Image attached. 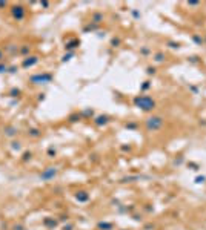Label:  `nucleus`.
<instances>
[{"label":"nucleus","instance_id":"obj_1","mask_svg":"<svg viewBox=\"0 0 206 230\" xmlns=\"http://www.w3.org/2000/svg\"><path fill=\"white\" fill-rule=\"evenodd\" d=\"M53 80V75L49 74V72H37V74H33L29 78H28V81L31 83V85H46V83H49Z\"/></svg>","mask_w":206,"mask_h":230},{"label":"nucleus","instance_id":"obj_2","mask_svg":"<svg viewBox=\"0 0 206 230\" xmlns=\"http://www.w3.org/2000/svg\"><path fill=\"white\" fill-rule=\"evenodd\" d=\"M9 12H11V17L14 18L16 22H22L26 17V8L22 5V3H16L9 8Z\"/></svg>","mask_w":206,"mask_h":230},{"label":"nucleus","instance_id":"obj_3","mask_svg":"<svg viewBox=\"0 0 206 230\" xmlns=\"http://www.w3.org/2000/svg\"><path fill=\"white\" fill-rule=\"evenodd\" d=\"M134 103H135V106L142 107L143 110H151L155 106V103L149 97H137V98H134Z\"/></svg>","mask_w":206,"mask_h":230},{"label":"nucleus","instance_id":"obj_4","mask_svg":"<svg viewBox=\"0 0 206 230\" xmlns=\"http://www.w3.org/2000/svg\"><path fill=\"white\" fill-rule=\"evenodd\" d=\"M38 61H40V57H38L37 54H31V55H28V57H25V58L22 60L20 66H22L23 69H29V68H34Z\"/></svg>","mask_w":206,"mask_h":230},{"label":"nucleus","instance_id":"obj_5","mask_svg":"<svg viewBox=\"0 0 206 230\" xmlns=\"http://www.w3.org/2000/svg\"><path fill=\"white\" fill-rule=\"evenodd\" d=\"M56 175H57V167L49 166V167H46V169L40 174V179H42V181H51Z\"/></svg>","mask_w":206,"mask_h":230},{"label":"nucleus","instance_id":"obj_6","mask_svg":"<svg viewBox=\"0 0 206 230\" xmlns=\"http://www.w3.org/2000/svg\"><path fill=\"white\" fill-rule=\"evenodd\" d=\"M6 138H16L17 137V134H19V129L16 127V126H13V124H8V126H5L3 127V132H2Z\"/></svg>","mask_w":206,"mask_h":230},{"label":"nucleus","instance_id":"obj_7","mask_svg":"<svg viewBox=\"0 0 206 230\" xmlns=\"http://www.w3.org/2000/svg\"><path fill=\"white\" fill-rule=\"evenodd\" d=\"M146 126H148L149 130H155V129H158L162 126V118L160 117H151L146 121Z\"/></svg>","mask_w":206,"mask_h":230},{"label":"nucleus","instance_id":"obj_8","mask_svg":"<svg viewBox=\"0 0 206 230\" xmlns=\"http://www.w3.org/2000/svg\"><path fill=\"white\" fill-rule=\"evenodd\" d=\"M19 48L20 45H17V43H8V45H5L3 51H5V54L14 55V54H19Z\"/></svg>","mask_w":206,"mask_h":230},{"label":"nucleus","instance_id":"obj_9","mask_svg":"<svg viewBox=\"0 0 206 230\" xmlns=\"http://www.w3.org/2000/svg\"><path fill=\"white\" fill-rule=\"evenodd\" d=\"M31 49H33V46L29 43H23V45H20L19 48V55L28 57V55H31Z\"/></svg>","mask_w":206,"mask_h":230},{"label":"nucleus","instance_id":"obj_10","mask_svg":"<svg viewBox=\"0 0 206 230\" xmlns=\"http://www.w3.org/2000/svg\"><path fill=\"white\" fill-rule=\"evenodd\" d=\"M26 134H28L29 138H38V137H42V130L38 127H29Z\"/></svg>","mask_w":206,"mask_h":230},{"label":"nucleus","instance_id":"obj_11","mask_svg":"<svg viewBox=\"0 0 206 230\" xmlns=\"http://www.w3.org/2000/svg\"><path fill=\"white\" fill-rule=\"evenodd\" d=\"M20 159H22V163H28V161H31V159H33V152H31V150H25V152L22 154Z\"/></svg>","mask_w":206,"mask_h":230},{"label":"nucleus","instance_id":"obj_12","mask_svg":"<svg viewBox=\"0 0 206 230\" xmlns=\"http://www.w3.org/2000/svg\"><path fill=\"white\" fill-rule=\"evenodd\" d=\"M8 95H9L11 98H19L20 95H22V91H20L19 88H11L9 92H8Z\"/></svg>","mask_w":206,"mask_h":230},{"label":"nucleus","instance_id":"obj_13","mask_svg":"<svg viewBox=\"0 0 206 230\" xmlns=\"http://www.w3.org/2000/svg\"><path fill=\"white\" fill-rule=\"evenodd\" d=\"M75 198L78 199V201H82V203H85V201H88V193L86 192H77V195H75Z\"/></svg>","mask_w":206,"mask_h":230},{"label":"nucleus","instance_id":"obj_14","mask_svg":"<svg viewBox=\"0 0 206 230\" xmlns=\"http://www.w3.org/2000/svg\"><path fill=\"white\" fill-rule=\"evenodd\" d=\"M11 150H13V152H20V150H22V143L11 141Z\"/></svg>","mask_w":206,"mask_h":230},{"label":"nucleus","instance_id":"obj_15","mask_svg":"<svg viewBox=\"0 0 206 230\" xmlns=\"http://www.w3.org/2000/svg\"><path fill=\"white\" fill-rule=\"evenodd\" d=\"M43 224H45L46 227L53 229V227H56V226H57V221H56V219H51V218H46V219L43 221Z\"/></svg>","mask_w":206,"mask_h":230},{"label":"nucleus","instance_id":"obj_16","mask_svg":"<svg viewBox=\"0 0 206 230\" xmlns=\"http://www.w3.org/2000/svg\"><path fill=\"white\" fill-rule=\"evenodd\" d=\"M77 46H78V42L77 40H71V42H68L65 45V49H73V48H77Z\"/></svg>","mask_w":206,"mask_h":230},{"label":"nucleus","instance_id":"obj_17","mask_svg":"<svg viewBox=\"0 0 206 230\" xmlns=\"http://www.w3.org/2000/svg\"><path fill=\"white\" fill-rule=\"evenodd\" d=\"M108 123V117H98L95 118V124L97 126H102V124H106Z\"/></svg>","mask_w":206,"mask_h":230},{"label":"nucleus","instance_id":"obj_18","mask_svg":"<svg viewBox=\"0 0 206 230\" xmlns=\"http://www.w3.org/2000/svg\"><path fill=\"white\" fill-rule=\"evenodd\" d=\"M98 229L109 230V229H113V224H108V223H100V224H98Z\"/></svg>","mask_w":206,"mask_h":230},{"label":"nucleus","instance_id":"obj_19","mask_svg":"<svg viewBox=\"0 0 206 230\" xmlns=\"http://www.w3.org/2000/svg\"><path fill=\"white\" fill-rule=\"evenodd\" d=\"M8 68H9V66H8L5 61H2V63H0V74H6V72H8Z\"/></svg>","mask_w":206,"mask_h":230},{"label":"nucleus","instance_id":"obj_20","mask_svg":"<svg viewBox=\"0 0 206 230\" xmlns=\"http://www.w3.org/2000/svg\"><path fill=\"white\" fill-rule=\"evenodd\" d=\"M17 71H19V66H16V65H13V66L8 68V74H16Z\"/></svg>","mask_w":206,"mask_h":230},{"label":"nucleus","instance_id":"obj_21","mask_svg":"<svg viewBox=\"0 0 206 230\" xmlns=\"http://www.w3.org/2000/svg\"><path fill=\"white\" fill-rule=\"evenodd\" d=\"M48 157H49V158H54V157H56V149H54V147H49V149H48Z\"/></svg>","mask_w":206,"mask_h":230},{"label":"nucleus","instance_id":"obj_22","mask_svg":"<svg viewBox=\"0 0 206 230\" xmlns=\"http://www.w3.org/2000/svg\"><path fill=\"white\" fill-rule=\"evenodd\" d=\"M9 6V2H6V0H0V9H5V8H8Z\"/></svg>","mask_w":206,"mask_h":230},{"label":"nucleus","instance_id":"obj_23","mask_svg":"<svg viewBox=\"0 0 206 230\" xmlns=\"http://www.w3.org/2000/svg\"><path fill=\"white\" fill-rule=\"evenodd\" d=\"M5 57H6V54H5V51H3V48H0V63L5 61Z\"/></svg>","mask_w":206,"mask_h":230},{"label":"nucleus","instance_id":"obj_24","mask_svg":"<svg viewBox=\"0 0 206 230\" xmlns=\"http://www.w3.org/2000/svg\"><path fill=\"white\" fill-rule=\"evenodd\" d=\"M13 230H25V227H23L22 224H14V226H13Z\"/></svg>","mask_w":206,"mask_h":230},{"label":"nucleus","instance_id":"obj_25","mask_svg":"<svg viewBox=\"0 0 206 230\" xmlns=\"http://www.w3.org/2000/svg\"><path fill=\"white\" fill-rule=\"evenodd\" d=\"M71 57H73V54H66V55H63V57H62V61H68Z\"/></svg>","mask_w":206,"mask_h":230},{"label":"nucleus","instance_id":"obj_26","mask_svg":"<svg viewBox=\"0 0 206 230\" xmlns=\"http://www.w3.org/2000/svg\"><path fill=\"white\" fill-rule=\"evenodd\" d=\"M94 20H95V22L98 23V22L102 20V14H94Z\"/></svg>","mask_w":206,"mask_h":230},{"label":"nucleus","instance_id":"obj_27","mask_svg":"<svg viewBox=\"0 0 206 230\" xmlns=\"http://www.w3.org/2000/svg\"><path fill=\"white\" fill-rule=\"evenodd\" d=\"M40 6L42 8H48L49 6V2H40Z\"/></svg>","mask_w":206,"mask_h":230},{"label":"nucleus","instance_id":"obj_28","mask_svg":"<svg viewBox=\"0 0 206 230\" xmlns=\"http://www.w3.org/2000/svg\"><path fill=\"white\" fill-rule=\"evenodd\" d=\"M42 100H45V94H38V101H42Z\"/></svg>","mask_w":206,"mask_h":230},{"label":"nucleus","instance_id":"obj_29","mask_svg":"<svg viewBox=\"0 0 206 230\" xmlns=\"http://www.w3.org/2000/svg\"><path fill=\"white\" fill-rule=\"evenodd\" d=\"M73 229V227H71V226H68V227H66V226H65V230H71Z\"/></svg>","mask_w":206,"mask_h":230}]
</instances>
